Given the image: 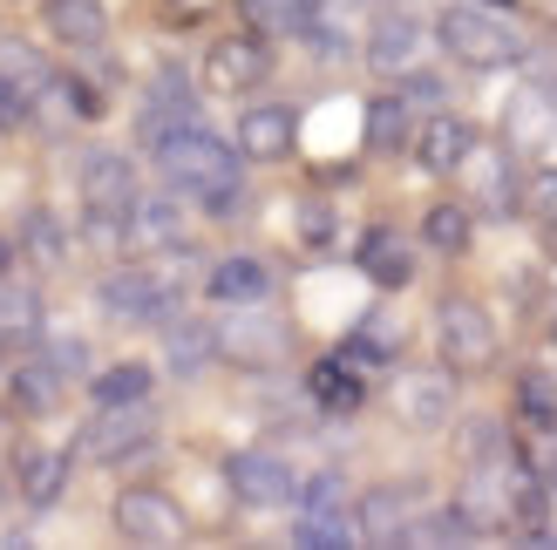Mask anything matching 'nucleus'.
<instances>
[{
  "instance_id": "5701e85b",
  "label": "nucleus",
  "mask_w": 557,
  "mask_h": 550,
  "mask_svg": "<svg viewBox=\"0 0 557 550\" xmlns=\"http://www.w3.org/2000/svg\"><path fill=\"white\" fill-rule=\"evenodd\" d=\"M218 361V326L211 320H163V367H171L177 380H190V374H205Z\"/></svg>"
},
{
  "instance_id": "393cba45",
  "label": "nucleus",
  "mask_w": 557,
  "mask_h": 550,
  "mask_svg": "<svg viewBox=\"0 0 557 550\" xmlns=\"http://www.w3.org/2000/svg\"><path fill=\"white\" fill-rule=\"evenodd\" d=\"M341 353L368 374V367H395V353H401V320L387 313V307H374V313H360L354 320V334L341 340Z\"/></svg>"
},
{
  "instance_id": "f3484780",
  "label": "nucleus",
  "mask_w": 557,
  "mask_h": 550,
  "mask_svg": "<svg viewBox=\"0 0 557 550\" xmlns=\"http://www.w3.org/2000/svg\"><path fill=\"white\" fill-rule=\"evenodd\" d=\"M129 245H144V252H190L184 245V190H144L129 211Z\"/></svg>"
},
{
  "instance_id": "9b49d317",
  "label": "nucleus",
  "mask_w": 557,
  "mask_h": 550,
  "mask_svg": "<svg viewBox=\"0 0 557 550\" xmlns=\"http://www.w3.org/2000/svg\"><path fill=\"white\" fill-rule=\"evenodd\" d=\"M198 123V89L177 75V68H163L150 89H144V109H136V136H144V150H157V143H171L177 129H190Z\"/></svg>"
},
{
  "instance_id": "c85d7f7f",
  "label": "nucleus",
  "mask_w": 557,
  "mask_h": 550,
  "mask_svg": "<svg viewBox=\"0 0 557 550\" xmlns=\"http://www.w3.org/2000/svg\"><path fill=\"white\" fill-rule=\"evenodd\" d=\"M422 245L435 259H462L469 245H476V204H449V198L429 204L422 211Z\"/></svg>"
},
{
  "instance_id": "49530a36",
  "label": "nucleus",
  "mask_w": 557,
  "mask_h": 550,
  "mask_svg": "<svg viewBox=\"0 0 557 550\" xmlns=\"http://www.w3.org/2000/svg\"><path fill=\"white\" fill-rule=\"evenodd\" d=\"M490 8H510V0H490Z\"/></svg>"
},
{
  "instance_id": "58836bf2",
  "label": "nucleus",
  "mask_w": 557,
  "mask_h": 550,
  "mask_svg": "<svg viewBox=\"0 0 557 550\" xmlns=\"http://www.w3.org/2000/svg\"><path fill=\"white\" fill-rule=\"evenodd\" d=\"M523 82L557 109V48H523Z\"/></svg>"
},
{
  "instance_id": "1a4fd4ad",
  "label": "nucleus",
  "mask_w": 557,
  "mask_h": 550,
  "mask_svg": "<svg viewBox=\"0 0 557 550\" xmlns=\"http://www.w3.org/2000/svg\"><path fill=\"white\" fill-rule=\"evenodd\" d=\"M395 415L408 428H449L456 422V367H401L395 374Z\"/></svg>"
},
{
  "instance_id": "f704fd0d",
  "label": "nucleus",
  "mask_w": 557,
  "mask_h": 550,
  "mask_svg": "<svg viewBox=\"0 0 557 550\" xmlns=\"http://www.w3.org/2000/svg\"><path fill=\"white\" fill-rule=\"evenodd\" d=\"M0 75H8L27 102H41V89L54 82V68H48V62H41V54L27 48V41H0Z\"/></svg>"
},
{
  "instance_id": "ddd939ff",
  "label": "nucleus",
  "mask_w": 557,
  "mask_h": 550,
  "mask_svg": "<svg viewBox=\"0 0 557 550\" xmlns=\"http://www.w3.org/2000/svg\"><path fill=\"white\" fill-rule=\"evenodd\" d=\"M462 171H469V184H476V198H469V204H476L483 217H517V211H531V190H523L510 150H476Z\"/></svg>"
},
{
  "instance_id": "4c0bfd02",
  "label": "nucleus",
  "mask_w": 557,
  "mask_h": 550,
  "mask_svg": "<svg viewBox=\"0 0 557 550\" xmlns=\"http://www.w3.org/2000/svg\"><path fill=\"white\" fill-rule=\"evenodd\" d=\"M299 510H354L347 503V476L341 470H313V476H306L299 483V497H293Z\"/></svg>"
},
{
  "instance_id": "b1692460",
  "label": "nucleus",
  "mask_w": 557,
  "mask_h": 550,
  "mask_svg": "<svg viewBox=\"0 0 557 550\" xmlns=\"http://www.w3.org/2000/svg\"><path fill=\"white\" fill-rule=\"evenodd\" d=\"M41 326H48L41 292H35V286H8V279H0V361L27 353V347L41 340Z\"/></svg>"
},
{
  "instance_id": "dca6fc26",
  "label": "nucleus",
  "mask_w": 557,
  "mask_h": 550,
  "mask_svg": "<svg viewBox=\"0 0 557 550\" xmlns=\"http://www.w3.org/2000/svg\"><path fill=\"white\" fill-rule=\"evenodd\" d=\"M306 401H313L320 415L347 422V415H360V408H368V380H360V367L347 361V353H326V361L306 367Z\"/></svg>"
},
{
  "instance_id": "9d476101",
  "label": "nucleus",
  "mask_w": 557,
  "mask_h": 550,
  "mask_svg": "<svg viewBox=\"0 0 557 550\" xmlns=\"http://www.w3.org/2000/svg\"><path fill=\"white\" fill-rule=\"evenodd\" d=\"M225 483H232V497H238V503H252V510H278V503H293V497H299L293 462H286V455H272V449H238V455L225 462Z\"/></svg>"
},
{
  "instance_id": "a878e982",
  "label": "nucleus",
  "mask_w": 557,
  "mask_h": 550,
  "mask_svg": "<svg viewBox=\"0 0 557 550\" xmlns=\"http://www.w3.org/2000/svg\"><path fill=\"white\" fill-rule=\"evenodd\" d=\"M69 395V380L54 374L41 353H21V367L8 374V401H14V415H54V401Z\"/></svg>"
},
{
  "instance_id": "473e14b6",
  "label": "nucleus",
  "mask_w": 557,
  "mask_h": 550,
  "mask_svg": "<svg viewBox=\"0 0 557 550\" xmlns=\"http://www.w3.org/2000/svg\"><path fill=\"white\" fill-rule=\"evenodd\" d=\"M89 401H96V408L150 401V367H144V361H116V367H102V374H89Z\"/></svg>"
},
{
  "instance_id": "f257e3e1",
  "label": "nucleus",
  "mask_w": 557,
  "mask_h": 550,
  "mask_svg": "<svg viewBox=\"0 0 557 550\" xmlns=\"http://www.w3.org/2000/svg\"><path fill=\"white\" fill-rule=\"evenodd\" d=\"M157 157V171L171 177V190H184L198 211H211V217H232L238 204H245V177H238V143H225V136H211L205 123H190V129H177L171 143H157L150 150Z\"/></svg>"
},
{
  "instance_id": "4be33fe9",
  "label": "nucleus",
  "mask_w": 557,
  "mask_h": 550,
  "mask_svg": "<svg viewBox=\"0 0 557 550\" xmlns=\"http://www.w3.org/2000/svg\"><path fill=\"white\" fill-rule=\"evenodd\" d=\"M69 470H75V449H21L14 455V497L48 510L69 489Z\"/></svg>"
},
{
  "instance_id": "4468645a",
  "label": "nucleus",
  "mask_w": 557,
  "mask_h": 550,
  "mask_svg": "<svg viewBox=\"0 0 557 550\" xmlns=\"http://www.w3.org/2000/svg\"><path fill=\"white\" fill-rule=\"evenodd\" d=\"M116 537L129 543H184V510L163 489H123L116 497Z\"/></svg>"
},
{
  "instance_id": "79ce46f5",
  "label": "nucleus",
  "mask_w": 557,
  "mask_h": 550,
  "mask_svg": "<svg viewBox=\"0 0 557 550\" xmlns=\"http://www.w3.org/2000/svg\"><path fill=\"white\" fill-rule=\"evenodd\" d=\"M299 232H306V245H333V211L326 204H306L299 211Z\"/></svg>"
},
{
  "instance_id": "6e6552de",
  "label": "nucleus",
  "mask_w": 557,
  "mask_h": 550,
  "mask_svg": "<svg viewBox=\"0 0 557 550\" xmlns=\"http://www.w3.org/2000/svg\"><path fill=\"white\" fill-rule=\"evenodd\" d=\"M265 75H272V48L252 27L205 48V89H218V96H245V89H259Z\"/></svg>"
},
{
  "instance_id": "423d86ee",
  "label": "nucleus",
  "mask_w": 557,
  "mask_h": 550,
  "mask_svg": "<svg viewBox=\"0 0 557 550\" xmlns=\"http://www.w3.org/2000/svg\"><path fill=\"white\" fill-rule=\"evenodd\" d=\"M157 442V408L150 401H123V408H96L89 422H82L75 435V455H89V462H129V455H144Z\"/></svg>"
},
{
  "instance_id": "7c9ffc66",
  "label": "nucleus",
  "mask_w": 557,
  "mask_h": 550,
  "mask_svg": "<svg viewBox=\"0 0 557 550\" xmlns=\"http://www.w3.org/2000/svg\"><path fill=\"white\" fill-rule=\"evenodd\" d=\"M517 415H510V428H550L557 422V380L544 374V367H523L517 374Z\"/></svg>"
},
{
  "instance_id": "6ab92c4d",
  "label": "nucleus",
  "mask_w": 557,
  "mask_h": 550,
  "mask_svg": "<svg viewBox=\"0 0 557 550\" xmlns=\"http://www.w3.org/2000/svg\"><path fill=\"white\" fill-rule=\"evenodd\" d=\"M205 299L211 307H265L272 299V265L252 259V252H232V259H218L211 265V279H205Z\"/></svg>"
},
{
  "instance_id": "a18cd8bd",
  "label": "nucleus",
  "mask_w": 557,
  "mask_h": 550,
  "mask_svg": "<svg viewBox=\"0 0 557 550\" xmlns=\"http://www.w3.org/2000/svg\"><path fill=\"white\" fill-rule=\"evenodd\" d=\"M8 489H14V470H8V462H0V497H8Z\"/></svg>"
},
{
  "instance_id": "e433bc0d",
  "label": "nucleus",
  "mask_w": 557,
  "mask_h": 550,
  "mask_svg": "<svg viewBox=\"0 0 557 550\" xmlns=\"http://www.w3.org/2000/svg\"><path fill=\"white\" fill-rule=\"evenodd\" d=\"M35 353L62 380H89V340H82V334H48V340H35Z\"/></svg>"
},
{
  "instance_id": "72a5a7b5",
  "label": "nucleus",
  "mask_w": 557,
  "mask_h": 550,
  "mask_svg": "<svg viewBox=\"0 0 557 550\" xmlns=\"http://www.w3.org/2000/svg\"><path fill=\"white\" fill-rule=\"evenodd\" d=\"M490 530L469 516L462 503H442V510H429V516H414V537L408 543H483Z\"/></svg>"
},
{
  "instance_id": "cd10ccee",
  "label": "nucleus",
  "mask_w": 557,
  "mask_h": 550,
  "mask_svg": "<svg viewBox=\"0 0 557 550\" xmlns=\"http://www.w3.org/2000/svg\"><path fill=\"white\" fill-rule=\"evenodd\" d=\"M360 129H368V150L374 157H395V150H414V129H422V123H414V102L395 89V96H374L368 102V123H360Z\"/></svg>"
},
{
  "instance_id": "c9c22d12",
  "label": "nucleus",
  "mask_w": 557,
  "mask_h": 550,
  "mask_svg": "<svg viewBox=\"0 0 557 550\" xmlns=\"http://www.w3.org/2000/svg\"><path fill=\"white\" fill-rule=\"evenodd\" d=\"M21 252L35 259V265H62V259H69V232L54 225L48 211H27V225H21Z\"/></svg>"
},
{
  "instance_id": "20e7f679",
  "label": "nucleus",
  "mask_w": 557,
  "mask_h": 550,
  "mask_svg": "<svg viewBox=\"0 0 557 550\" xmlns=\"http://www.w3.org/2000/svg\"><path fill=\"white\" fill-rule=\"evenodd\" d=\"M435 353H442V367H456V374H490L496 367V353H504V334H496V320L483 299H469V292H449L435 307Z\"/></svg>"
},
{
  "instance_id": "7ed1b4c3",
  "label": "nucleus",
  "mask_w": 557,
  "mask_h": 550,
  "mask_svg": "<svg viewBox=\"0 0 557 550\" xmlns=\"http://www.w3.org/2000/svg\"><path fill=\"white\" fill-rule=\"evenodd\" d=\"M144 198L136 163L123 150H89L82 157V232L96 245H129V211Z\"/></svg>"
},
{
  "instance_id": "0eeeda50",
  "label": "nucleus",
  "mask_w": 557,
  "mask_h": 550,
  "mask_svg": "<svg viewBox=\"0 0 557 550\" xmlns=\"http://www.w3.org/2000/svg\"><path fill=\"white\" fill-rule=\"evenodd\" d=\"M286 353H293V326L265 313V307H232V320L218 326V361H232V367H286Z\"/></svg>"
},
{
  "instance_id": "ea45409f",
  "label": "nucleus",
  "mask_w": 557,
  "mask_h": 550,
  "mask_svg": "<svg viewBox=\"0 0 557 550\" xmlns=\"http://www.w3.org/2000/svg\"><path fill=\"white\" fill-rule=\"evenodd\" d=\"M442 89H449V82L429 75V68H408V75H401V96H408L414 109H442Z\"/></svg>"
},
{
  "instance_id": "c03bdc74",
  "label": "nucleus",
  "mask_w": 557,
  "mask_h": 550,
  "mask_svg": "<svg viewBox=\"0 0 557 550\" xmlns=\"http://www.w3.org/2000/svg\"><path fill=\"white\" fill-rule=\"evenodd\" d=\"M8 272H14V245L0 238V279H8Z\"/></svg>"
},
{
  "instance_id": "f03ea898",
  "label": "nucleus",
  "mask_w": 557,
  "mask_h": 550,
  "mask_svg": "<svg viewBox=\"0 0 557 550\" xmlns=\"http://www.w3.org/2000/svg\"><path fill=\"white\" fill-rule=\"evenodd\" d=\"M435 41L449 54L456 68H476V75H496V68H523V27L490 8V0H449V8L435 14Z\"/></svg>"
},
{
  "instance_id": "2f4dec72",
  "label": "nucleus",
  "mask_w": 557,
  "mask_h": 550,
  "mask_svg": "<svg viewBox=\"0 0 557 550\" xmlns=\"http://www.w3.org/2000/svg\"><path fill=\"white\" fill-rule=\"evenodd\" d=\"M293 543H299V550H347V543H360L354 510H299Z\"/></svg>"
},
{
  "instance_id": "c756f323",
  "label": "nucleus",
  "mask_w": 557,
  "mask_h": 550,
  "mask_svg": "<svg viewBox=\"0 0 557 550\" xmlns=\"http://www.w3.org/2000/svg\"><path fill=\"white\" fill-rule=\"evenodd\" d=\"M238 21L252 27V35H265V41L306 35V27L320 21V0H238Z\"/></svg>"
},
{
  "instance_id": "bb28decb",
  "label": "nucleus",
  "mask_w": 557,
  "mask_h": 550,
  "mask_svg": "<svg viewBox=\"0 0 557 550\" xmlns=\"http://www.w3.org/2000/svg\"><path fill=\"white\" fill-rule=\"evenodd\" d=\"M41 21L62 48H102V35H109L102 0H41Z\"/></svg>"
},
{
  "instance_id": "aec40b11",
  "label": "nucleus",
  "mask_w": 557,
  "mask_h": 550,
  "mask_svg": "<svg viewBox=\"0 0 557 550\" xmlns=\"http://www.w3.org/2000/svg\"><path fill=\"white\" fill-rule=\"evenodd\" d=\"M354 265L368 272L381 292H401L414 279V245L395 225H368V232H360V245H354Z\"/></svg>"
},
{
  "instance_id": "f8f14e48",
  "label": "nucleus",
  "mask_w": 557,
  "mask_h": 550,
  "mask_svg": "<svg viewBox=\"0 0 557 550\" xmlns=\"http://www.w3.org/2000/svg\"><path fill=\"white\" fill-rule=\"evenodd\" d=\"M476 150H483V136L469 116H456V109H429V123L414 129V163L435 171V177H456Z\"/></svg>"
},
{
  "instance_id": "a19ab883",
  "label": "nucleus",
  "mask_w": 557,
  "mask_h": 550,
  "mask_svg": "<svg viewBox=\"0 0 557 550\" xmlns=\"http://www.w3.org/2000/svg\"><path fill=\"white\" fill-rule=\"evenodd\" d=\"M531 217H544V225L557 232V171H544V177L531 184Z\"/></svg>"
},
{
  "instance_id": "39448f33",
  "label": "nucleus",
  "mask_w": 557,
  "mask_h": 550,
  "mask_svg": "<svg viewBox=\"0 0 557 550\" xmlns=\"http://www.w3.org/2000/svg\"><path fill=\"white\" fill-rule=\"evenodd\" d=\"M96 299H102V313L116 320V326H163V320L177 313L184 286L163 265H116V272H102Z\"/></svg>"
},
{
  "instance_id": "412c9836",
  "label": "nucleus",
  "mask_w": 557,
  "mask_h": 550,
  "mask_svg": "<svg viewBox=\"0 0 557 550\" xmlns=\"http://www.w3.org/2000/svg\"><path fill=\"white\" fill-rule=\"evenodd\" d=\"M422 35H429V27L414 21V14H381L368 27V68L387 75V82H401L414 68V54H422Z\"/></svg>"
},
{
  "instance_id": "2eb2a0df",
  "label": "nucleus",
  "mask_w": 557,
  "mask_h": 550,
  "mask_svg": "<svg viewBox=\"0 0 557 550\" xmlns=\"http://www.w3.org/2000/svg\"><path fill=\"white\" fill-rule=\"evenodd\" d=\"M354 530H360V543H408V537H414V497H408L401 483L360 489V503H354Z\"/></svg>"
},
{
  "instance_id": "37998d69",
  "label": "nucleus",
  "mask_w": 557,
  "mask_h": 550,
  "mask_svg": "<svg viewBox=\"0 0 557 550\" xmlns=\"http://www.w3.org/2000/svg\"><path fill=\"white\" fill-rule=\"evenodd\" d=\"M544 340H550V353H557V299H550V313H544Z\"/></svg>"
},
{
  "instance_id": "a211bd4d",
  "label": "nucleus",
  "mask_w": 557,
  "mask_h": 550,
  "mask_svg": "<svg viewBox=\"0 0 557 550\" xmlns=\"http://www.w3.org/2000/svg\"><path fill=\"white\" fill-rule=\"evenodd\" d=\"M238 157H252V163H278V157H293V136H299V116L286 102H252L238 116Z\"/></svg>"
}]
</instances>
